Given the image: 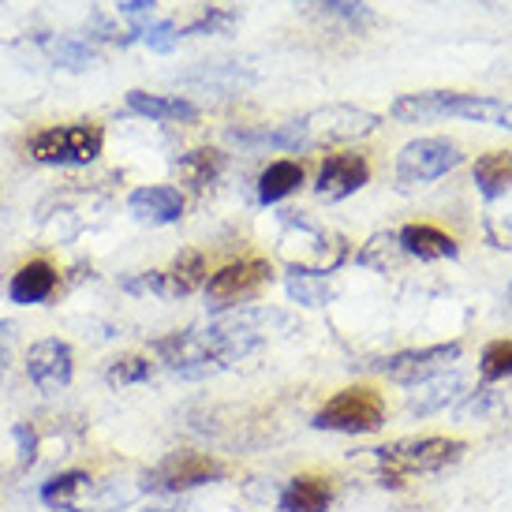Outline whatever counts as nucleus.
<instances>
[{"label":"nucleus","instance_id":"28","mask_svg":"<svg viewBox=\"0 0 512 512\" xmlns=\"http://www.w3.org/2000/svg\"><path fill=\"white\" fill-rule=\"evenodd\" d=\"M296 4H307V8H318V12L333 15V19H341V23H367L370 19V8L363 0H296Z\"/></svg>","mask_w":512,"mask_h":512},{"label":"nucleus","instance_id":"20","mask_svg":"<svg viewBox=\"0 0 512 512\" xmlns=\"http://www.w3.org/2000/svg\"><path fill=\"white\" fill-rule=\"evenodd\" d=\"M299 184H303V165H296V161H273L270 169H262V176H258V199L266 202V206L281 202Z\"/></svg>","mask_w":512,"mask_h":512},{"label":"nucleus","instance_id":"16","mask_svg":"<svg viewBox=\"0 0 512 512\" xmlns=\"http://www.w3.org/2000/svg\"><path fill=\"white\" fill-rule=\"evenodd\" d=\"M404 255L423 258V262H438V258H456V240L449 232L434 225H408L397 232Z\"/></svg>","mask_w":512,"mask_h":512},{"label":"nucleus","instance_id":"21","mask_svg":"<svg viewBox=\"0 0 512 512\" xmlns=\"http://www.w3.org/2000/svg\"><path fill=\"white\" fill-rule=\"evenodd\" d=\"M90 483H94V479H90L86 471H79V468L60 471V475H53L49 483H42V501L49 505V509L68 512V509H75V498L90 490Z\"/></svg>","mask_w":512,"mask_h":512},{"label":"nucleus","instance_id":"5","mask_svg":"<svg viewBox=\"0 0 512 512\" xmlns=\"http://www.w3.org/2000/svg\"><path fill=\"white\" fill-rule=\"evenodd\" d=\"M385 423V400L370 385H352L341 389L337 397L322 404V412L314 415V427L333 430V434H374Z\"/></svg>","mask_w":512,"mask_h":512},{"label":"nucleus","instance_id":"4","mask_svg":"<svg viewBox=\"0 0 512 512\" xmlns=\"http://www.w3.org/2000/svg\"><path fill=\"white\" fill-rule=\"evenodd\" d=\"M105 150V131L98 124H57L27 139V154L42 165H90Z\"/></svg>","mask_w":512,"mask_h":512},{"label":"nucleus","instance_id":"23","mask_svg":"<svg viewBox=\"0 0 512 512\" xmlns=\"http://www.w3.org/2000/svg\"><path fill=\"white\" fill-rule=\"evenodd\" d=\"M483 232L494 247L512 251V191H505V195H498V199H486Z\"/></svg>","mask_w":512,"mask_h":512},{"label":"nucleus","instance_id":"13","mask_svg":"<svg viewBox=\"0 0 512 512\" xmlns=\"http://www.w3.org/2000/svg\"><path fill=\"white\" fill-rule=\"evenodd\" d=\"M370 180V165L367 157L359 154H329L322 161V169H318V184L314 191L322 195V199L337 202V199H348V195H356L359 187Z\"/></svg>","mask_w":512,"mask_h":512},{"label":"nucleus","instance_id":"12","mask_svg":"<svg viewBox=\"0 0 512 512\" xmlns=\"http://www.w3.org/2000/svg\"><path fill=\"white\" fill-rule=\"evenodd\" d=\"M270 281V262L262 258H240V262H228L217 273L206 277V296L214 307H228L236 299L255 296L258 288Z\"/></svg>","mask_w":512,"mask_h":512},{"label":"nucleus","instance_id":"6","mask_svg":"<svg viewBox=\"0 0 512 512\" xmlns=\"http://www.w3.org/2000/svg\"><path fill=\"white\" fill-rule=\"evenodd\" d=\"M225 475L228 468L217 456L195 453V449H176L150 471V490H157V494H187L195 486L221 483Z\"/></svg>","mask_w":512,"mask_h":512},{"label":"nucleus","instance_id":"26","mask_svg":"<svg viewBox=\"0 0 512 512\" xmlns=\"http://www.w3.org/2000/svg\"><path fill=\"white\" fill-rule=\"evenodd\" d=\"M154 378V363L150 356H120L109 363L105 370V382L113 385V389H124V385H143Z\"/></svg>","mask_w":512,"mask_h":512},{"label":"nucleus","instance_id":"29","mask_svg":"<svg viewBox=\"0 0 512 512\" xmlns=\"http://www.w3.org/2000/svg\"><path fill=\"white\" fill-rule=\"evenodd\" d=\"M483 378H486V382H505V378H512V341L486 344Z\"/></svg>","mask_w":512,"mask_h":512},{"label":"nucleus","instance_id":"10","mask_svg":"<svg viewBox=\"0 0 512 512\" xmlns=\"http://www.w3.org/2000/svg\"><path fill=\"white\" fill-rule=\"evenodd\" d=\"M72 374H75V352H72V344L60 341V337H45V341H38L27 352V378L38 393H45V397L68 389V385H72Z\"/></svg>","mask_w":512,"mask_h":512},{"label":"nucleus","instance_id":"22","mask_svg":"<svg viewBox=\"0 0 512 512\" xmlns=\"http://www.w3.org/2000/svg\"><path fill=\"white\" fill-rule=\"evenodd\" d=\"M475 184L486 199H498L512 187V154L509 150H494V154H483L479 165H475Z\"/></svg>","mask_w":512,"mask_h":512},{"label":"nucleus","instance_id":"9","mask_svg":"<svg viewBox=\"0 0 512 512\" xmlns=\"http://www.w3.org/2000/svg\"><path fill=\"white\" fill-rule=\"evenodd\" d=\"M202 285H206V258H202L199 251H180V255L172 258L169 270L139 273V277H128V281H124L128 292H150V296H161V299L191 296V292Z\"/></svg>","mask_w":512,"mask_h":512},{"label":"nucleus","instance_id":"36","mask_svg":"<svg viewBox=\"0 0 512 512\" xmlns=\"http://www.w3.org/2000/svg\"><path fill=\"white\" fill-rule=\"evenodd\" d=\"M68 512H79V509H68Z\"/></svg>","mask_w":512,"mask_h":512},{"label":"nucleus","instance_id":"31","mask_svg":"<svg viewBox=\"0 0 512 512\" xmlns=\"http://www.w3.org/2000/svg\"><path fill=\"white\" fill-rule=\"evenodd\" d=\"M12 438L19 441V460H23V464H34V449H38V438H34L30 423H15Z\"/></svg>","mask_w":512,"mask_h":512},{"label":"nucleus","instance_id":"34","mask_svg":"<svg viewBox=\"0 0 512 512\" xmlns=\"http://www.w3.org/2000/svg\"><path fill=\"white\" fill-rule=\"evenodd\" d=\"M154 4H157V0H120V12L131 15V19H139V15H146Z\"/></svg>","mask_w":512,"mask_h":512},{"label":"nucleus","instance_id":"11","mask_svg":"<svg viewBox=\"0 0 512 512\" xmlns=\"http://www.w3.org/2000/svg\"><path fill=\"white\" fill-rule=\"evenodd\" d=\"M460 359V344L449 341V344H430V348H412V352H397V356H389L382 363V374L389 382H400V385H419L441 374V370H449Z\"/></svg>","mask_w":512,"mask_h":512},{"label":"nucleus","instance_id":"1","mask_svg":"<svg viewBox=\"0 0 512 512\" xmlns=\"http://www.w3.org/2000/svg\"><path fill=\"white\" fill-rule=\"evenodd\" d=\"M393 116L400 124H430V120H475L512 131V105L479 94H456V90H427V94H404L393 101Z\"/></svg>","mask_w":512,"mask_h":512},{"label":"nucleus","instance_id":"3","mask_svg":"<svg viewBox=\"0 0 512 512\" xmlns=\"http://www.w3.org/2000/svg\"><path fill=\"white\" fill-rule=\"evenodd\" d=\"M464 441L456 438H400L393 445L374 449L378 464H382L385 486H400L404 475H430V471H445L464 456Z\"/></svg>","mask_w":512,"mask_h":512},{"label":"nucleus","instance_id":"7","mask_svg":"<svg viewBox=\"0 0 512 512\" xmlns=\"http://www.w3.org/2000/svg\"><path fill=\"white\" fill-rule=\"evenodd\" d=\"M464 161L460 146L449 139H415L400 150L397 157V184L400 191H415V187H427L434 180H441L445 172H453Z\"/></svg>","mask_w":512,"mask_h":512},{"label":"nucleus","instance_id":"19","mask_svg":"<svg viewBox=\"0 0 512 512\" xmlns=\"http://www.w3.org/2000/svg\"><path fill=\"white\" fill-rule=\"evenodd\" d=\"M131 113L146 116V120H195L199 109L187 98H169V94H146V90H131L128 94Z\"/></svg>","mask_w":512,"mask_h":512},{"label":"nucleus","instance_id":"15","mask_svg":"<svg viewBox=\"0 0 512 512\" xmlns=\"http://www.w3.org/2000/svg\"><path fill=\"white\" fill-rule=\"evenodd\" d=\"M57 292V270L45 262V258H30L19 270L12 273V285H8V296L12 303H45V299Z\"/></svg>","mask_w":512,"mask_h":512},{"label":"nucleus","instance_id":"25","mask_svg":"<svg viewBox=\"0 0 512 512\" xmlns=\"http://www.w3.org/2000/svg\"><path fill=\"white\" fill-rule=\"evenodd\" d=\"M45 53L57 68H68V72H86V68L98 64V53L86 42H79V38H49Z\"/></svg>","mask_w":512,"mask_h":512},{"label":"nucleus","instance_id":"14","mask_svg":"<svg viewBox=\"0 0 512 512\" xmlns=\"http://www.w3.org/2000/svg\"><path fill=\"white\" fill-rule=\"evenodd\" d=\"M128 210L143 225H176L184 217V195L169 184L157 187H139L128 195Z\"/></svg>","mask_w":512,"mask_h":512},{"label":"nucleus","instance_id":"2","mask_svg":"<svg viewBox=\"0 0 512 512\" xmlns=\"http://www.w3.org/2000/svg\"><path fill=\"white\" fill-rule=\"evenodd\" d=\"M277 255L285 258L292 273H311V277H326L348 258V243L318 225L303 214H288L277 232Z\"/></svg>","mask_w":512,"mask_h":512},{"label":"nucleus","instance_id":"24","mask_svg":"<svg viewBox=\"0 0 512 512\" xmlns=\"http://www.w3.org/2000/svg\"><path fill=\"white\" fill-rule=\"evenodd\" d=\"M225 169V157H221V150H191V154H184L180 161H176V172L184 176L187 184L195 187H206L217 180V172Z\"/></svg>","mask_w":512,"mask_h":512},{"label":"nucleus","instance_id":"18","mask_svg":"<svg viewBox=\"0 0 512 512\" xmlns=\"http://www.w3.org/2000/svg\"><path fill=\"white\" fill-rule=\"evenodd\" d=\"M460 389H464V378H460V374H449V370H441V374H434V378H427V382H419V393L408 397V412L412 415L438 412V408H445V404H453V400L460 397Z\"/></svg>","mask_w":512,"mask_h":512},{"label":"nucleus","instance_id":"32","mask_svg":"<svg viewBox=\"0 0 512 512\" xmlns=\"http://www.w3.org/2000/svg\"><path fill=\"white\" fill-rule=\"evenodd\" d=\"M232 23V12H206L199 19V23H191L187 30H180V34H206V30H221Z\"/></svg>","mask_w":512,"mask_h":512},{"label":"nucleus","instance_id":"27","mask_svg":"<svg viewBox=\"0 0 512 512\" xmlns=\"http://www.w3.org/2000/svg\"><path fill=\"white\" fill-rule=\"evenodd\" d=\"M288 296L296 299V303H303V307H322V303H329V285L326 277H311V273H292L288 277Z\"/></svg>","mask_w":512,"mask_h":512},{"label":"nucleus","instance_id":"8","mask_svg":"<svg viewBox=\"0 0 512 512\" xmlns=\"http://www.w3.org/2000/svg\"><path fill=\"white\" fill-rule=\"evenodd\" d=\"M296 124L299 135H303V146L352 143V139H363L370 131H378V116L367 113V109H356V105H326V109L307 113Z\"/></svg>","mask_w":512,"mask_h":512},{"label":"nucleus","instance_id":"17","mask_svg":"<svg viewBox=\"0 0 512 512\" xmlns=\"http://www.w3.org/2000/svg\"><path fill=\"white\" fill-rule=\"evenodd\" d=\"M333 501V483L322 475H296L281 490V512H326Z\"/></svg>","mask_w":512,"mask_h":512},{"label":"nucleus","instance_id":"33","mask_svg":"<svg viewBox=\"0 0 512 512\" xmlns=\"http://www.w3.org/2000/svg\"><path fill=\"white\" fill-rule=\"evenodd\" d=\"M8 356H12V322H0V374L8 370Z\"/></svg>","mask_w":512,"mask_h":512},{"label":"nucleus","instance_id":"35","mask_svg":"<svg viewBox=\"0 0 512 512\" xmlns=\"http://www.w3.org/2000/svg\"><path fill=\"white\" fill-rule=\"evenodd\" d=\"M143 512H195V509H184V505H150Z\"/></svg>","mask_w":512,"mask_h":512},{"label":"nucleus","instance_id":"30","mask_svg":"<svg viewBox=\"0 0 512 512\" xmlns=\"http://www.w3.org/2000/svg\"><path fill=\"white\" fill-rule=\"evenodd\" d=\"M180 38H184V34L172 27L169 19H161V23H154V27L143 30V42L150 45V49H157V53H172Z\"/></svg>","mask_w":512,"mask_h":512}]
</instances>
